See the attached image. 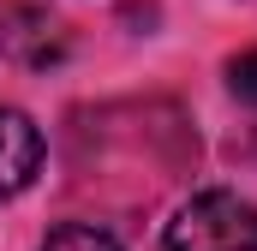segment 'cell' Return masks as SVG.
<instances>
[{"mask_svg":"<svg viewBox=\"0 0 257 251\" xmlns=\"http://www.w3.org/2000/svg\"><path fill=\"white\" fill-rule=\"evenodd\" d=\"M168 251H257V203L239 191H197L168 221Z\"/></svg>","mask_w":257,"mask_h":251,"instance_id":"6da1fadb","label":"cell"},{"mask_svg":"<svg viewBox=\"0 0 257 251\" xmlns=\"http://www.w3.org/2000/svg\"><path fill=\"white\" fill-rule=\"evenodd\" d=\"M227 84H233V96H239V102H257V48H251V54H239V60L227 66Z\"/></svg>","mask_w":257,"mask_h":251,"instance_id":"5b68a950","label":"cell"},{"mask_svg":"<svg viewBox=\"0 0 257 251\" xmlns=\"http://www.w3.org/2000/svg\"><path fill=\"white\" fill-rule=\"evenodd\" d=\"M42 251H126L108 227H90V221H66V227H54L48 239H42Z\"/></svg>","mask_w":257,"mask_h":251,"instance_id":"277c9868","label":"cell"},{"mask_svg":"<svg viewBox=\"0 0 257 251\" xmlns=\"http://www.w3.org/2000/svg\"><path fill=\"white\" fill-rule=\"evenodd\" d=\"M36 168H42V132H36V120L18 114V108H0V203L30 186Z\"/></svg>","mask_w":257,"mask_h":251,"instance_id":"3957f363","label":"cell"},{"mask_svg":"<svg viewBox=\"0 0 257 251\" xmlns=\"http://www.w3.org/2000/svg\"><path fill=\"white\" fill-rule=\"evenodd\" d=\"M66 48H72V36H66V24L48 6H36V0H0V60L48 72V66L66 60Z\"/></svg>","mask_w":257,"mask_h":251,"instance_id":"7a4b0ae2","label":"cell"}]
</instances>
